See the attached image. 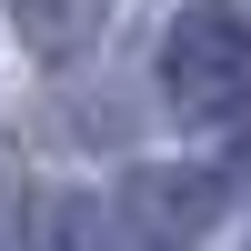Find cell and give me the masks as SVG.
Wrapping results in <instances>:
<instances>
[{"label":"cell","instance_id":"7a4b0ae2","mask_svg":"<svg viewBox=\"0 0 251 251\" xmlns=\"http://www.w3.org/2000/svg\"><path fill=\"white\" fill-rule=\"evenodd\" d=\"M121 221H131L151 251H181V241H201L221 221V171H131L121 181Z\"/></svg>","mask_w":251,"mask_h":251},{"label":"cell","instance_id":"3957f363","mask_svg":"<svg viewBox=\"0 0 251 251\" xmlns=\"http://www.w3.org/2000/svg\"><path fill=\"white\" fill-rule=\"evenodd\" d=\"M30 251H111V211L91 191H50L30 221Z\"/></svg>","mask_w":251,"mask_h":251},{"label":"cell","instance_id":"277c9868","mask_svg":"<svg viewBox=\"0 0 251 251\" xmlns=\"http://www.w3.org/2000/svg\"><path fill=\"white\" fill-rule=\"evenodd\" d=\"M91 30H100V0H20V40L40 60H71Z\"/></svg>","mask_w":251,"mask_h":251},{"label":"cell","instance_id":"6da1fadb","mask_svg":"<svg viewBox=\"0 0 251 251\" xmlns=\"http://www.w3.org/2000/svg\"><path fill=\"white\" fill-rule=\"evenodd\" d=\"M161 100L181 121H241L251 111V20L221 10V0L181 10L171 40H161Z\"/></svg>","mask_w":251,"mask_h":251}]
</instances>
